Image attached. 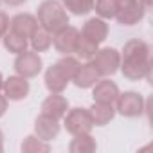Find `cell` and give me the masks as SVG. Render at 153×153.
Masks as SVG:
<instances>
[{
    "label": "cell",
    "instance_id": "1f68e13d",
    "mask_svg": "<svg viewBox=\"0 0 153 153\" xmlns=\"http://www.w3.org/2000/svg\"><path fill=\"white\" fill-rule=\"evenodd\" d=\"M4 151V133H2V130H0V153Z\"/></svg>",
    "mask_w": 153,
    "mask_h": 153
},
{
    "label": "cell",
    "instance_id": "484cf974",
    "mask_svg": "<svg viewBox=\"0 0 153 153\" xmlns=\"http://www.w3.org/2000/svg\"><path fill=\"white\" fill-rule=\"evenodd\" d=\"M56 65L63 70V74L67 76L68 79H72V76L76 74V70H78V67H79L81 63H79V59L76 58V56H72V54H65L61 59L56 61Z\"/></svg>",
    "mask_w": 153,
    "mask_h": 153
},
{
    "label": "cell",
    "instance_id": "8fae6325",
    "mask_svg": "<svg viewBox=\"0 0 153 153\" xmlns=\"http://www.w3.org/2000/svg\"><path fill=\"white\" fill-rule=\"evenodd\" d=\"M92 97H94V103H103V105H114L117 96L121 94L119 92V87L110 81V79H101L92 87Z\"/></svg>",
    "mask_w": 153,
    "mask_h": 153
},
{
    "label": "cell",
    "instance_id": "4dcf8cb0",
    "mask_svg": "<svg viewBox=\"0 0 153 153\" xmlns=\"http://www.w3.org/2000/svg\"><path fill=\"white\" fill-rule=\"evenodd\" d=\"M139 2H140V6L148 11V9H151V0H139Z\"/></svg>",
    "mask_w": 153,
    "mask_h": 153
},
{
    "label": "cell",
    "instance_id": "8992f818",
    "mask_svg": "<svg viewBox=\"0 0 153 153\" xmlns=\"http://www.w3.org/2000/svg\"><path fill=\"white\" fill-rule=\"evenodd\" d=\"M42 58L36 51H24L20 54H16V59H15V70L18 76H24V78L31 79V78H36V76L42 72Z\"/></svg>",
    "mask_w": 153,
    "mask_h": 153
},
{
    "label": "cell",
    "instance_id": "ac0fdd59",
    "mask_svg": "<svg viewBox=\"0 0 153 153\" xmlns=\"http://www.w3.org/2000/svg\"><path fill=\"white\" fill-rule=\"evenodd\" d=\"M96 149H97V144H96V139L90 133L74 135V139L68 144L70 153H94Z\"/></svg>",
    "mask_w": 153,
    "mask_h": 153
},
{
    "label": "cell",
    "instance_id": "d6a6232c",
    "mask_svg": "<svg viewBox=\"0 0 153 153\" xmlns=\"http://www.w3.org/2000/svg\"><path fill=\"white\" fill-rule=\"evenodd\" d=\"M2 87H4V76L0 74V92H2Z\"/></svg>",
    "mask_w": 153,
    "mask_h": 153
},
{
    "label": "cell",
    "instance_id": "3957f363",
    "mask_svg": "<svg viewBox=\"0 0 153 153\" xmlns=\"http://www.w3.org/2000/svg\"><path fill=\"white\" fill-rule=\"evenodd\" d=\"M121 72L126 79L130 81H140L144 78L149 79L151 72V56H130V58H121L119 65Z\"/></svg>",
    "mask_w": 153,
    "mask_h": 153
},
{
    "label": "cell",
    "instance_id": "603a6c76",
    "mask_svg": "<svg viewBox=\"0 0 153 153\" xmlns=\"http://www.w3.org/2000/svg\"><path fill=\"white\" fill-rule=\"evenodd\" d=\"M97 49H99V45H97V43H94V42L87 40V38H85V36H81V33H79L78 43H76V49H74V54H76V58L90 59V58L96 54V51H97Z\"/></svg>",
    "mask_w": 153,
    "mask_h": 153
},
{
    "label": "cell",
    "instance_id": "4316f807",
    "mask_svg": "<svg viewBox=\"0 0 153 153\" xmlns=\"http://www.w3.org/2000/svg\"><path fill=\"white\" fill-rule=\"evenodd\" d=\"M7 31H9V16L4 11H0V38H2Z\"/></svg>",
    "mask_w": 153,
    "mask_h": 153
},
{
    "label": "cell",
    "instance_id": "ffe728a7",
    "mask_svg": "<svg viewBox=\"0 0 153 153\" xmlns=\"http://www.w3.org/2000/svg\"><path fill=\"white\" fill-rule=\"evenodd\" d=\"M29 43H31V49H33V51H36V52H45V51H49L51 45H52V34H51L49 31L38 27V29L34 31V34L29 38Z\"/></svg>",
    "mask_w": 153,
    "mask_h": 153
},
{
    "label": "cell",
    "instance_id": "ba28073f",
    "mask_svg": "<svg viewBox=\"0 0 153 153\" xmlns=\"http://www.w3.org/2000/svg\"><path fill=\"white\" fill-rule=\"evenodd\" d=\"M29 81L24 76H9L7 79H4V87H2V92L4 96L7 97V101H22L29 96Z\"/></svg>",
    "mask_w": 153,
    "mask_h": 153
},
{
    "label": "cell",
    "instance_id": "e575fe53",
    "mask_svg": "<svg viewBox=\"0 0 153 153\" xmlns=\"http://www.w3.org/2000/svg\"><path fill=\"white\" fill-rule=\"evenodd\" d=\"M0 40H2V38H0Z\"/></svg>",
    "mask_w": 153,
    "mask_h": 153
},
{
    "label": "cell",
    "instance_id": "7a4b0ae2",
    "mask_svg": "<svg viewBox=\"0 0 153 153\" xmlns=\"http://www.w3.org/2000/svg\"><path fill=\"white\" fill-rule=\"evenodd\" d=\"M94 68L99 72L101 78H106V76H114L119 70L121 65V52L115 51L114 47H105V49H97L96 54L88 59Z\"/></svg>",
    "mask_w": 153,
    "mask_h": 153
},
{
    "label": "cell",
    "instance_id": "6da1fadb",
    "mask_svg": "<svg viewBox=\"0 0 153 153\" xmlns=\"http://www.w3.org/2000/svg\"><path fill=\"white\" fill-rule=\"evenodd\" d=\"M36 20H38V25L42 29L49 31L51 34H54L59 29H63L65 25H68V15H67L65 7L61 6V2H58V0H43L38 6Z\"/></svg>",
    "mask_w": 153,
    "mask_h": 153
},
{
    "label": "cell",
    "instance_id": "9c48e42d",
    "mask_svg": "<svg viewBox=\"0 0 153 153\" xmlns=\"http://www.w3.org/2000/svg\"><path fill=\"white\" fill-rule=\"evenodd\" d=\"M38 27H40V25H38L36 16H33V15H29V13H18V15H15V16L9 20V31L20 34V36H24V38H27V40L34 34V31H36Z\"/></svg>",
    "mask_w": 153,
    "mask_h": 153
},
{
    "label": "cell",
    "instance_id": "9a60e30c",
    "mask_svg": "<svg viewBox=\"0 0 153 153\" xmlns=\"http://www.w3.org/2000/svg\"><path fill=\"white\" fill-rule=\"evenodd\" d=\"M68 83H70V79L63 74V70L56 63L45 70V87L51 94H61Z\"/></svg>",
    "mask_w": 153,
    "mask_h": 153
},
{
    "label": "cell",
    "instance_id": "2e32d148",
    "mask_svg": "<svg viewBox=\"0 0 153 153\" xmlns=\"http://www.w3.org/2000/svg\"><path fill=\"white\" fill-rule=\"evenodd\" d=\"M144 15H146V9L140 6V2L137 0L135 4H131V6H128L124 9H117L115 20L121 25H135V24H139L144 18Z\"/></svg>",
    "mask_w": 153,
    "mask_h": 153
},
{
    "label": "cell",
    "instance_id": "f1b7e54d",
    "mask_svg": "<svg viewBox=\"0 0 153 153\" xmlns=\"http://www.w3.org/2000/svg\"><path fill=\"white\" fill-rule=\"evenodd\" d=\"M137 0H115V4H117V9H124V7H128V6H131V4H135Z\"/></svg>",
    "mask_w": 153,
    "mask_h": 153
},
{
    "label": "cell",
    "instance_id": "83f0119b",
    "mask_svg": "<svg viewBox=\"0 0 153 153\" xmlns=\"http://www.w3.org/2000/svg\"><path fill=\"white\" fill-rule=\"evenodd\" d=\"M7 110V97L4 94H0V117H2Z\"/></svg>",
    "mask_w": 153,
    "mask_h": 153
},
{
    "label": "cell",
    "instance_id": "4fadbf2b",
    "mask_svg": "<svg viewBox=\"0 0 153 153\" xmlns=\"http://www.w3.org/2000/svg\"><path fill=\"white\" fill-rule=\"evenodd\" d=\"M99 72L94 68V65L88 61V63H83L78 67V70H76V74L72 76V83L78 87V88H92L97 81H99Z\"/></svg>",
    "mask_w": 153,
    "mask_h": 153
},
{
    "label": "cell",
    "instance_id": "cb8c5ba5",
    "mask_svg": "<svg viewBox=\"0 0 153 153\" xmlns=\"http://www.w3.org/2000/svg\"><path fill=\"white\" fill-rule=\"evenodd\" d=\"M22 151L24 153H45V151H51V146L47 140H42L38 135H29L22 142Z\"/></svg>",
    "mask_w": 153,
    "mask_h": 153
},
{
    "label": "cell",
    "instance_id": "836d02e7",
    "mask_svg": "<svg viewBox=\"0 0 153 153\" xmlns=\"http://www.w3.org/2000/svg\"><path fill=\"white\" fill-rule=\"evenodd\" d=\"M0 2H2V0H0Z\"/></svg>",
    "mask_w": 153,
    "mask_h": 153
},
{
    "label": "cell",
    "instance_id": "d6986e66",
    "mask_svg": "<svg viewBox=\"0 0 153 153\" xmlns=\"http://www.w3.org/2000/svg\"><path fill=\"white\" fill-rule=\"evenodd\" d=\"M2 42H4L6 51H9L11 54H20V52L27 51V47H29V40L16 34V33H13V31H7L2 36Z\"/></svg>",
    "mask_w": 153,
    "mask_h": 153
},
{
    "label": "cell",
    "instance_id": "5bb4252c",
    "mask_svg": "<svg viewBox=\"0 0 153 153\" xmlns=\"http://www.w3.org/2000/svg\"><path fill=\"white\" fill-rule=\"evenodd\" d=\"M67 110H68V101L61 94H51L42 103V114L51 115V117H54L58 121H61L65 117Z\"/></svg>",
    "mask_w": 153,
    "mask_h": 153
},
{
    "label": "cell",
    "instance_id": "f546056e",
    "mask_svg": "<svg viewBox=\"0 0 153 153\" xmlns=\"http://www.w3.org/2000/svg\"><path fill=\"white\" fill-rule=\"evenodd\" d=\"M4 2L9 6V7H20V6H24L27 0H4Z\"/></svg>",
    "mask_w": 153,
    "mask_h": 153
},
{
    "label": "cell",
    "instance_id": "e0dca14e",
    "mask_svg": "<svg viewBox=\"0 0 153 153\" xmlns=\"http://www.w3.org/2000/svg\"><path fill=\"white\" fill-rule=\"evenodd\" d=\"M90 117L94 126H106L114 117H115V108L114 105H103V103H94L90 108Z\"/></svg>",
    "mask_w": 153,
    "mask_h": 153
},
{
    "label": "cell",
    "instance_id": "7c38bea8",
    "mask_svg": "<svg viewBox=\"0 0 153 153\" xmlns=\"http://www.w3.org/2000/svg\"><path fill=\"white\" fill-rule=\"evenodd\" d=\"M34 131L36 135L42 139V140H47L51 142L52 139L58 137L59 133V121L51 117V115H45V114H40L34 121Z\"/></svg>",
    "mask_w": 153,
    "mask_h": 153
},
{
    "label": "cell",
    "instance_id": "52a82bcc",
    "mask_svg": "<svg viewBox=\"0 0 153 153\" xmlns=\"http://www.w3.org/2000/svg\"><path fill=\"white\" fill-rule=\"evenodd\" d=\"M79 38V31L72 27V25H65L63 29H59L58 33L52 34V45L59 54H74L76 43Z\"/></svg>",
    "mask_w": 153,
    "mask_h": 153
},
{
    "label": "cell",
    "instance_id": "d4e9b609",
    "mask_svg": "<svg viewBox=\"0 0 153 153\" xmlns=\"http://www.w3.org/2000/svg\"><path fill=\"white\" fill-rule=\"evenodd\" d=\"M94 9L99 18L112 20V18H115L117 4H115V0H94Z\"/></svg>",
    "mask_w": 153,
    "mask_h": 153
},
{
    "label": "cell",
    "instance_id": "30bf717a",
    "mask_svg": "<svg viewBox=\"0 0 153 153\" xmlns=\"http://www.w3.org/2000/svg\"><path fill=\"white\" fill-rule=\"evenodd\" d=\"M81 36H85L87 40L94 42V43H103L108 36V24L106 20L99 18V16H94V18H88L85 24H83V29H81Z\"/></svg>",
    "mask_w": 153,
    "mask_h": 153
},
{
    "label": "cell",
    "instance_id": "44dd1931",
    "mask_svg": "<svg viewBox=\"0 0 153 153\" xmlns=\"http://www.w3.org/2000/svg\"><path fill=\"white\" fill-rule=\"evenodd\" d=\"M61 6L65 7V11L81 16L94 11V0H61Z\"/></svg>",
    "mask_w": 153,
    "mask_h": 153
},
{
    "label": "cell",
    "instance_id": "7402d4cb",
    "mask_svg": "<svg viewBox=\"0 0 153 153\" xmlns=\"http://www.w3.org/2000/svg\"><path fill=\"white\" fill-rule=\"evenodd\" d=\"M149 45L144 40H130L124 43L121 58H130V56H151L149 54Z\"/></svg>",
    "mask_w": 153,
    "mask_h": 153
},
{
    "label": "cell",
    "instance_id": "5b68a950",
    "mask_svg": "<svg viewBox=\"0 0 153 153\" xmlns=\"http://www.w3.org/2000/svg\"><path fill=\"white\" fill-rule=\"evenodd\" d=\"M114 105H115V114H121L123 117H139L146 112L144 97L133 90L119 94Z\"/></svg>",
    "mask_w": 153,
    "mask_h": 153
},
{
    "label": "cell",
    "instance_id": "277c9868",
    "mask_svg": "<svg viewBox=\"0 0 153 153\" xmlns=\"http://www.w3.org/2000/svg\"><path fill=\"white\" fill-rule=\"evenodd\" d=\"M63 124H65V130L72 137L79 135V133H90L92 128H94L88 108H79V106L72 108V110H67V114L63 117Z\"/></svg>",
    "mask_w": 153,
    "mask_h": 153
}]
</instances>
